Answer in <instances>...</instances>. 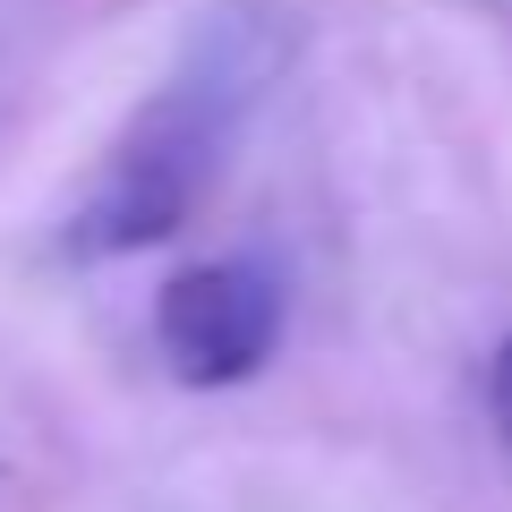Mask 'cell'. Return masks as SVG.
I'll return each mask as SVG.
<instances>
[{"mask_svg": "<svg viewBox=\"0 0 512 512\" xmlns=\"http://www.w3.org/2000/svg\"><path fill=\"white\" fill-rule=\"evenodd\" d=\"M282 69H291V26L274 9H214V18H197L171 77L120 120L103 163L69 197L52 248L69 265H120V256H146L163 239H180L188 214L205 205V188L222 180L231 137L248 128V111L265 103V86Z\"/></svg>", "mask_w": 512, "mask_h": 512, "instance_id": "cell-1", "label": "cell"}, {"mask_svg": "<svg viewBox=\"0 0 512 512\" xmlns=\"http://www.w3.org/2000/svg\"><path fill=\"white\" fill-rule=\"evenodd\" d=\"M154 350L188 393L248 384L282 350V274L265 256H205L154 291Z\"/></svg>", "mask_w": 512, "mask_h": 512, "instance_id": "cell-2", "label": "cell"}, {"mask_svg": "<svg viewBox=\"0 0 512 512\" xmlns=\"http://www.w3.org/2000/svg\"><path fill=\"white\" fill-rule=\"evenodd\" d=\"M487 419H495V436L512 444V342L495 350V367H487Z\"/></svg>", "mask_w": 512, "mask_h": 512, "instance_id": "cell-3", "label": "cell"}]
</instances>
